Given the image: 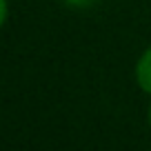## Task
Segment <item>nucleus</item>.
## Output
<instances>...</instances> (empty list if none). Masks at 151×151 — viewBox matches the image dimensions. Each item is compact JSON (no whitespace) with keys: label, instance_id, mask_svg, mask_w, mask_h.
Instances as JSON below:
<instances>
[{"label":"nucleus","instance_id":"1","mask_svg":"<svg viewBox=\"0 0 151 151\" xmlns=\"http://www.w3.org/2000/svg\"><path fill=\"white\" fill-rule=\"evenodd\" d=\"M136 82L145 93L151 96V47L136 62Z\"/></svg>","mask_w":151,"mask_h":151},{"label":"nucleus","instance_id":"2","mask_svg":"<svg viewBox=\"0 0 151 151\" xmlns=\"http://www.w3.org/2000/svg\"><path fill=\"white\" fill-rule=\"evenodd\" d=\"M62 2L69 5V7H78V9H82V7H91L96 0H62Z\"/></svg>","mask_w":151,"mask_h":151},{"label":"nucleus","instance_id":"3","mask_svg":"<svg viewBox=\"0 0 151 151\" xmlns=\"http://www.w3.org/2000/svg\"><path fill=\"white\" fill-rule=\"evenodd\" d=\"M7 14H9V5H7V0H0V27L5 24Z\"/></svg>","mask_w":151,"mask_h":151},{"label":"nucleus","instance_id":"4","mask_svg":"<svg viewBox=\"0 0 151 151\" xmlns=\"http://www.w3.org/2000/svg\"><path fill=\"white\" fill-rule=\"evenodd\" d=\"M149 124H151V107H149Z\"/></svg>","mask_w":151,"mask_h":151}]
</instances>
